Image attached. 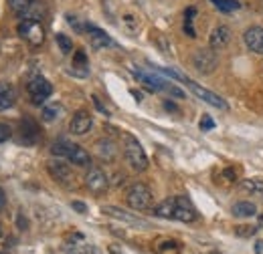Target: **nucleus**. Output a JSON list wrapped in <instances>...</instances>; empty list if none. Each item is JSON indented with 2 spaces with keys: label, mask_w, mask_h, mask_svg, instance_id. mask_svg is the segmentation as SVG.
<instances>
[{
  "label": "nucleus",
  "mask_w": 263,
  "mask_h": 254,
  "mask_svg": "<svg viewBox=\"0 0 263 254\" xmlns=\"http://www.w3.org/2000/svg\"><path fill=\"white\" fill-rule=\"evenodd\" d=\"M197 14V8L195 6H191L189 10H186V14H184V32L191 36V38H195L197 36V31H195V27H193V16Z\"/></svg>",
  "instance_id": "393cba45"
},
{
  "label": "nucleus",
  "mask_w": 263,
  "mask_h": 254,
  "mask_svg": "<svg viewBox=\"0 0 263 254\" xmlns=\"http://www.w3.org/2000/svg\"><path fill=\"white\" fill-rule=\"evenodd\" d=\"M213 127H215V121H213L209 115H204V117L200 119V129H202V131H211Z\"/></svg>",
  "instance_id": "7c9ffc66"
},
{
  "label": "nucleus",
  "mask_w": 263,
  "mask_h": 254,
  "mask_svg": "<svg viewBox=\"0 0 263 254\" xmlns=\"http://www.w3.org/2000/svg\"><path fill=\"white\" fill-rule=\"evenodd\" d=\"M34 0H8V6H10L12 12H16L18 16H23V14L29 10V6H31Z\"/></svg>",
  "instance_id": "b1692460"
},
{
  "label": "nucleus",
  "mask_w": 263,
  "mask_h": 254,
  "mask_svg": "<svg viewBox=\"0 0 263 254\" xmlns=\"http://www.w3.org/2000/svg\"><path fill=\"white\" fill-rule=\"evenodd\" d=\"M107 252H109V254H124V252H122V250H120V248H118V246H116V244H111V246H107Z\"/></svg>",
  "instance_id": "e433bc0d"
},
{
  "label": "nucleus",
  "mask_w": 263,
  "mask_h": 254,
  "mask_svg": "<svg viewBox=\"0 0 263 254\" xmlns=\"http://www.w3.org/2000/svg\"><path fill=\"white\" fill-rule=\"evenodd\" d=\"M85 186H87V190H91L93 194H103V192L107 190V186H109V180H107L103 170L91 167L87 172V176H85Z\"/></svg>",
  "instance_id": "1a4fd4ad"
},
{
  "label": "nucleus",
  "mask_w": 263,
  "mask_h": 254,
  "mask_svg": "<svg viewBox=\"0 0 263 254\" xmlns=\"http://www.w3.org/2000/svg\"><path fill=\"white\" fill-rule=\"evenodd\" d=\"M69 145H71V143H65V141H57V143H53L51 152H53V156H59V158H67Z\"/></svg>",
  "instance_id": "c85d7f7f"
},
{
  "label": "nucleus",
  "mask_w": 263,
  "mask_h": 254,
  "mask_svg": "<svg viewBox=\"0 0 263 254\" xmlns=\"http://www.w3.org/2000/svg\"><path fill=\"white\" fill-rule=\"evenodd\" d=\"M180 250V244L176 240H166L162 244H158V252L160 254H174Z\"/></svg>",
  "instance_id": "cd10ccee"
},
{
  "label": "nucleus",
  "mask_w": 263,
  "mask_h": 254,
  "mask_svg": "<svg viewBox=\"0 0 263 254\" xmlns=\"http://www.w3.org/2000/svg\"><path fill=\"white\" fill-rule=\"evenodd\" d=\"M233 214L237 218H251V216L257 214V206L253 202H237L233 206Z\"/></svg>",
  "instance_id": "aec40b11"
},
{
  "label": "nucleus",
  "mask_w": 263,
  "mask_h": 254,
  "mask_svg": "<svg viewBox=\"0 0 263 254\" xmlns=\"http://www.w3.org/2000/svg\"><path fill=\"white\" fill-rule=\"evenodd\" d=\"M197 210L195 206L191 204L189 198L184 196H176L174 198V220H180V222H195L197 220Z\"/></svg>",
  "instance_id": "0eeeda50"
},
{
  "label": "nucleus",
  "mask_w": 263,
  "mask_h": 254,
  "mask_svg": "<svg viewBox=\"0 0 263 254\" xmlns=\"http://www.w3.org/2000/svg\"><path fill=\"white\" fill-rule=\"evenodd\" d=\"M0 236H2V224H0Z\"/></svg>",
  "instance_id": "37998d69"
},
{
  "label": "nucleus",
  "mask_w": 263,
  "mask_h": 254,
  "mask_svg": "<svg viewBox=\"0 0 263 254\" xmlns=\"http://www.w3.org/2000/svg\"><path fill=\"white\" fill-rule=\"evenodd\" d=\"M61 115H63V105H61V103L45 105V107H43V113H41V117H43L45 123H53V121H57Z\"/></svg>",
  "instance_id": "6ab92c4d"
},
{
  "label": "nucleus",
  "mask_w": 263,
  "mask_h": 254,
  "mask_svg": "<svg viewBox=\"0 0 263 254\" xmlns=\"http://www.w3.org/2000/svg\"><path fill=\"white\" fill-rule=\"evenodd\" d=\"M12 135V129L6 125V123H0V143H4L6 139H10Z\"/></svg>",
  "instance_id": "c756f323"
},
{
  "label": "nucleus",
  "mask_w": 263,
  "mask_h": 254,
  "mask_svg": "<svg viewBox=\"0 0 263 254\" xmlns=\"http://www.w3.org/2000/svg\"><path fill=\"white\" fill-rule=\"evenodd\" d=\"M255 252H257V254H263V240H259V242L255 244Z\"/></svg>",
  "instance_id": "a19ab883"
},
{
  "label": "nucleus",
  "mask_w": 263,
  "mask_h": 254,
  "mask_svg": "<svg viewBox=\"0 0 263 254\" xmlns=\"http://www.w3.org/2000/svg\"><path fill=\"white\" fill-rule=\"evenodd\" d=\"M91 99H93V103H96V107H98V109H99V111H101V113H103V115H109V113H107V109H105V107L101 105V101H99L98 97H91Z\"/></svg>",
  "instance_id": "f704fd0d"
},
{
  "label": "nucleus",
  "mask_w": 263,
  "mask_h": 254,
  "mask_svg": "<svg viewBox=\"0 0 263 254\" xmlns=\"http://www.w3.org/2000/svg\"><path fill=\"white\" fill-rule=\"evenodd\" d=\"M67 18H69V25H71V27H73V29H75L77 32H83V31H85V27H81V25H79V20H77L75 16H71V14H69Z\"/></svg>",
  "instance_id": "72a5a7b5"
},
{
  "label": "nucleus",
  "mask_w": 263,
  "mask_h": 254,
  "mask_svg": "<svg viewBox=\"0 0 263 254\" xmlns=\"http://www.w3.org/2000/svg\"><path fill=\"white\" fill-rule=\"evenodd\" d=\"M211 2L215 4V8H219L223 12H233V10H239L241 8V4L237 0H211Z\"/></svg>",
  "instance_id": "a878e982"
},
{
  "label": "nucleus",
  "mask_w": 263,
  "mask_h": 254,
  "mask_svg": "<svg viewBox=\"0 0 263 254\" xmlns=\"http://www.w3.org/2000/svg\"><path fill=\"white\" fill-rule=\"evenodd\" d=\"M27 91L31 95V101L34 105H43L45 99H49L51 93H53V85L45 79V77H33L27 85Z\"/></svg>",
  "instance_id": "20e7f679"
},
{
  "label": "nucleus",
  "mask_w": 263,
  "mask_h": 254,
  "mask_svg": "<svg viewBox=\"0 0 263 254\" xmlns=\"http://www.w3.org/2000/svg\"><path fill=\"white\" fill-rule=\"evenodd\" d=\"M47 170H49L51 178L57 180L59 184H71V180H73L69 165L63 163V161H57V159H55V161H49V163H47Z\"/></svg>",
  "instance_id": "f8f14e48"
},
{
  "label": "nucleus",
  "mask_w": 263,
  "mask_h": 254,
  "mask_svg": "<svg viewBox=\"0 0 263 254\" xmlns=\"http://www.w3.org/2000/svg\"><path fill=\"white\" fill-rule=\"evenodd\" d=\"M73 254H77V252H73Z\"/></svg>",
  "instance_id": "c03bdc74"
},
{
  "label": "nucleus",
  "mask_w": 263,
  "mask_h": 254,
  "mask_svg": "<svg viewBox=\"0 0 263 254\" xmlns=\"http://www.w3.org/2000/svg\"><path fill=\"white\" fill-rule=\"evenodd\" d=\"M126 143H124V156L128 159V163L132 165V170L136 172H144L148 170V158L144 154V147L140 145V141L134 137V135H124Z\"/></svg>",
  "instance_id": "f257e3e1"
},
{
  "label": "nucleus",
  "mask_w": 263,
  "mask_h": 254,
  "mask_svg": "<svg viewBox=\"0 0 263 254\" xmlns=\"http://www.w3.org/2000/svg\"><path fill=\"white\" fill-rule=\"evenodd\" d=\"M229 40H231V29H229V27H225V25L215 27V29H213V32H211V38H209L211 49H215V51L225 49V47L229 45Z\"/></svg>",
  "instance_id": "ddd939ff"
},
{
  "label": "nucleus",
  "mask_w": 263,
  "mask_h": 254,
  "mask_svg": "<svg viewBox=\"0 0 263 254\" xmlns=\"http://www.w3.org/2000/svg\"><path fill=\"white\" fill-rule=\"evenodd\" d=\"M243 38L249 51L263 55V27H249L243 34Z\"/></svg>",
  "instance_id": "9b49d317"
},
{
  "label": "nucleus",
  "mask_w": 263,
  "mask_h": 254,
  "mask_svg": "<svg viewBox=\"0 0 263 254\" xmlns=\"http://www.w3.org/2000/svg\"><path fill=\"white\" fill-rule=\"evenodd\" d=\"M217 63H219V57H217L215 49H211V47L209 49H198L197 53H195V57H193L195 69H197L198 73H202V75L213 73L217 69Z\"/></svg>",
  "instance_id": "39448f33"
},
{
  "label": "nucleus",
  "mask_w": 263,
  "mask_h": 254,
  "mask_svg": "<svg viewBox=\"0 0 263 254\" xmlns=\"http://www.w3.org/2000/svg\"><path fill=\"white\" fill-rule=\"evenodd\" d=\"M18 34L33 47H41L43 40H45V29L39 20H31V18H25L21 25H18Z\"/></svg>",
  "instance_id": "7ed1b4c3"
},
{
  "label": "nucleus",
  "mask_w": 263,
  "mask_h": 254,
  "mask_svg": "<svg viewBox=\"0 0 263 254\" xmlns=\"http://www.w3.org/2000/svg\"><path fill=\"white\" fill-rule=\"evenodd\" d=\"M152 200H154V196H152V190L146 186V184H134L130 186V190L126 194V202H128V206H130L132 210H138V212H142V210H148L150 206H152Z\"/></svg>",
  "instance_id": "f03ea898"
},
{
  "label": "nucleus",
  "mask_w": 263,
  "mask_h": 254,
  "mask_svg": "<svg viewBox=\"0 0 263 254\" xmlns=\"http://www.w3.org/2000/svg\"><path fill=\"white\" fill-rule=\"evenodd\" d=\"M237 234L239 236H251V234H255V228L253 226H239L237 228Z\"/></svg>",
  "instance_id": "2f4dec72"
},
{
  "label": "nucleus",
  "mask_w": 263,
  "mask_h": 254,
  "mask_svg": "<svg viewBox=\"0 0 263 254\" xmlns=\"http://www.w3.org/2000/svg\"><path fill=\"white\" fill-rule=\"evenodd\" d=\"M6 206V196H4V192H2V188H0V210Z\"/></svg>",
  "instance_id": "4c0bfd02"
},
{
  "label": "nucleus",
  "mask_w": 263,
  "mask_h": 254,
  "mask_svg": "<svg viewBox=\"0 0 263 254\" xmlns=\"http://www.w3.org/2000/svg\"><path fill=\"white\" fill-rule=\"evenodd\" d=\"M77 77H87L89 69H87V57L83 51H75V57H73V69L69 71Z\"/></svg>",
  "instance_id": "a211bd4d"
},
{
  "label": "nucleus",
  "mask_w": 263,
  "mask_h": 254,
  "mask_svg": "<svg viewBox=\"0 0 263 254\" xmlns=\"http://www.w3.org/2000/svg\"><path fill=\"white\" fill-rule=\"evenodd\" d=\"M18 226H21V230H27V220L23 216H18Z\"/></svg>",
  "instance_id": "58836bf2"
},
{
  "label": "nucleus",
  "mask_w": 263,
  "mask_h": 254,
  "mask_svg": "<svg viewBox=\"0 0 263 254\" xmlns=\"http://www.w3.org/2000/svg\"><path fill=\"white\" fill-rule=\"evenodd\" d=\"M132 95L136 97V101H142V95H140V93H138V91H132Z\"/></svg>",
  "instance_id": "79ce46f5"
},
{
  "label": "nucleus",
  "mask_w": 263,
  "mask_h": 254,
  "mask_svg": "<svg viewBox=\"0 0 263 254\" xmlns=\"http://www.w3.org/2000/svg\"><path fill=\"white\" fill-rule=\"evenodd\" d=\"M71 208H73L75 212H79V214H85V212H87V206H85L83 202H77V200L71 202Z\"/></svg>",
  "instance_id": "473e14b6"
},
{
  "label": "nucleus",
  "mask_w": 263,
  "mask_h": 254,
  "mask_svg": "<svg viewBox=\"0 0 263 254\" xmlns=\"http://www.w3.org/2000/svg\"><path fill=\"white\" fill-rule=\"evenodd\" d=\"M225 178H229L231 182H233L235 180V172L233 170H225Z\"/></svg>",
  "instance_id": "ea45409f"
},
{
  "label": "nucleus",
  "mask_w": 263,
  "mask_h": 254,
  "mask_svg": "<svg viewBox=\"0 0 263 254\" xmlns=\"http://www.w3.org/2000/svg\"><path fill=\"white\" fill-rule=\"evenodd\" d=\"M241 190L263 198V180H245V182H241Z\"/></svg>",
  "instance_id": "5701e85b"
},
{
  "label": "nucleus",
  "mask_w": 263,
  "mask_h": 254,
  "mask_svg": "<svg viewBox=\"0 0 263 254\" xmlns=\"http://www.w3.org/2000/svg\"><path fill=\"white\" fill-rule=\"evenodd\" d=\"M164 109L166 111H174V113H178V107H176L174 103H170V101H164Z\"/></svg>",
  "instance_id": "c9c22d12"
},
{
  "label": "nucleus",
  "mask_w": 263,
  "mask_h": 254,
  "mask_svg": "<svg viewBox=\"0 0 263 254\" xmlns=\"http://www.w3.org/2000/svg\"><path fill=\"white\" fill-rule=\"evenodd\" d=\"M55 40H57V45H59V49H61L63 55H69V53L73 51V43H71V38H69L67 34H61V32H59V34L55 36Z\"/></svg>",
  "instance_id": "bb28decb"
},
{
  "label": "nucleus",
  "mask_w": 263,
  "mask_h": 254,
  "mask_svg": "<svg viewBox=\"0 0 263 254\" xmlns=\"http://www.w3.org/2000/svg\"><path fill=\"white\" fill-rule=\"evenodd\" d=\"M14 101H16V91H14V87H12L10 83L0 81V111L10 109V107L14 105Z\"/></svg>",
  "instance_id": "f3484780"
},
{
  "label": "nucleus",
  "mask_w": 263,
  "mask_h": 254,
  "mask_svg": "<svg viewBox=\"0 0 263 254\" xmlns=\"http://www.w3.org/2000/svg\"><path fill=\"white\" fill-rule=\"evenodd\" d=\"M182 81L186 83V87L195 93V95L200 99V101H204V103H209L211 107H217V109H227V103H225V99H221V97L217 95V93H213V91H209V89H204V87H200L198 83H195L193 79H186V77H182Z\"/></svg>",
  "instance_id": "423d86ee"
},
{
  "label": "nucleus",
  "mask_w": 263,
  "mask_h": 254,
  "mask_svg": "<svg viewBox=\"0 0 263 254\" xmlns=\"http://www.w3.org/2000/svg\"><path fill=\"white\" fill-rule=\"evenodd\" d=\"M67 159L71 161V163H75V165H79V167H87V165H91V156L81 147V145H69V152H67Z\"/></svg>",
  "instance_id": "4468645a"
},
{
  "label": "nucleus",
  "mask_w": 263,
  "mask_h": 254,
  "mask_svg": "<svg viewBox=\"0 0 263 254\" xmlns=\"http://www.w3.org/2000/svg\"><path fill=\"white\" fill-rule=\"evenodd\" d=\"M21 139H23V143H27V145H33L34 141L39 139V125L34 123L31 117H25L23 121H21Z\"/></svg>",
  "instance_id": "2eb2a0df"
},
{
  "label": "nucleus",
  "mask_w": 263,
  "mask_h": 254,
  "mask_svg": "<svg viewBox=\"0 0 263 254\" xmlns=\"http://www.w3.org/2000/svg\"><path fill=\"white\" fill-rule=\"evenodd\" d=\"M154 214L158 218H166V220H174V198H168L164 202H160L154 208Z\"/></svg>",
  "instance_id": "412c9836"
},
{
  "label": "nucleus",
  "mask_w": 263,
  "mask_h": 254,
  "mask_svg": "<svg viewBox=\"0 0 263 254\" xmlns=\"http://www.w3.org/2000/svg\"><path fill=\"white\" fill-rule=\"evenodd\" d=\"M85 31L89 32V40H91V47H93L96 51H101V49H105V47H109V45H111V38L101 31V29H98V27L87 25V27H85Z\"/></svg>",
  "instance_id": "dca6fc26"
},
{
  "label": "nucleus",
  "mask_w": 263,
  "mask_h": 254,
  "mask_svg": "<svg viewBox=\"0 0 263 254\" xmlns=\"http://www.w3.org/2000/svg\"><path fill=\"white\" fill-rule=\"evenodd\" d=\"M96 152H98V156L101 159H114V156H116V145L109 139H99L98 143H96Z\"/></svg>",
  "instance_id": "4be33fe9"
},
{
  "label": "nucleus",
  "mask_w": 263,
  "mask_h": 254,
  "mask_svg": "<svg viewBox=\"0 0 263 254\" xmlns=\"http://www.w3.org/2000/svg\"><path fill=\"white\" fill-rule=\"evenodd\" d=\"M93 125V119H91V115L87 113V111H77L73 117H71V123H69V131L73 133V135H85L89 129Z\"/></svg>",
  "instance_id": "9d476101"
},
{
  "label": "nucleus",
  "mask_w": 263,
  "mask_h": 254,
  "mask_svg": "<svg viewBox=\"0 0 263 254\" xmlns=\"http://www.w3.org/2000/svg\"><path fill=\"white\" fill-rule=\"evenodd\" d=\"M101 212H103L105 216H109V218H116V220H120V222L132 224V226H142V228L148 226V222H146L144 218H140V216H136V214H130V212H126V210H122V208H118V206H103Z\"/></svg>",
  "instance_id": "6e6552de"
}]
</instances>
